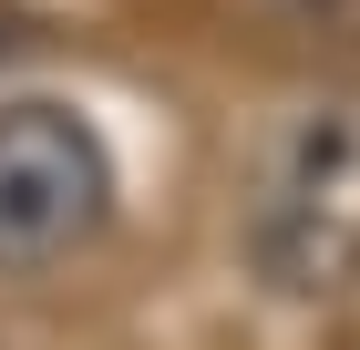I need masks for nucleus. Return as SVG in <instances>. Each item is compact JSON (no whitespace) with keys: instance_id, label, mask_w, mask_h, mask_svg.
I'll list each match as a JSON object with an SVG mask.
<instances>
[{"instance_id":"1","label":"nucleus","mask_w":360,"mask_h":350,"mask_svg":"<svg viewBox=\"0 0 360 350\" xmlns=\"http://www.w3.org/2000/svg\"><path fill=\"white\" fill-rule=\"evenodd\" d=\"M248 268L278 299H340L360 278V104H299L248 186Z\"/></svg>"},{"instance_id":"2","label":"nucleus","mask_w":360,"mask_h":350,"mask_svg":"<svg viewBox=\"0 0 360 350\" xmlns=\"http://www.w3.org/2000/svg\"><path fill=\"white\" fill-rule=\"evenodd\" d=\"M113 206V155L72 104H0V278L62 268Z\"/></svg>"}]
</instances>
